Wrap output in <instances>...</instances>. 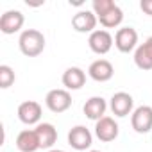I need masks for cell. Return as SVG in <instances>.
I'll use <instances>...</instances> for the list:
<instances>
[{
    "mask_svg": "<svg viewBox=\"0 0 152 152\" xmlns=\"http://www.w3.org/2000/svg\"><path fill=\"white\" fill-rule=\"evenodd\" d=\"M20 52L27 57H38L45 50V36L38 29H25L18 38Z\"/></svg>",
    "mask_w": 152,
    "mask_h": 152,
    "instance_id": "6da1fadb",
    "label": "cell"
},
{
    "mask_svg": "<svg viewBox=\"0 0 152 152\" xmlns=\"http://www.w3.org/2000/svg\"><path fill=\"white\" fill-rule=\"evenodd\" d=\"M45 106L52 111V113H64L72 107V95L68 90L64 88H56L50 90L45 97Z\"/></svg>",
    "mask_w": 152,
    "mask_h": 152,
    "instance_id": "7a4b0ae2",
    "label": "cell"
},
{
    "mask_svg": "<svg viewBox=\"0 0 152 152\" xmlns=\"http://www.w3.org/2000/svg\"><path fill=\"white\" fill-rule=\"evenodd\" d=\"M93 143V134L88 127L84 125H75L68 131V145L73 148V150H90Z\"/></svg>",
    "mask_w": 152,
    "mask_h": 152,
    "instance_id": "3957f363",
    "label": "cell"
},
{
    "mask_svg": "<svg viewBox=\"0 0 152 152\" xmlns=\"http://www.w3.org/2000/svg\"><path fill=\"white\" fill-rule=\"evenodd\" d=\"M113 43H115V39H113L111 32L106 31V29H97V31H93V32L90 34V38H88V45H90L91 52H95V54H99V56L107 54V52L113 48Z\"/></svg>",
    "mask_w": 152,
    "mask_h": 152,
    "instance_id": "277c9868",
    "label": "cell"
},
{
    "mask_svg": "<svg viewBox=\"0 0 152 152\" xmlns=\"http://www.w3.org/2000/svg\"><path fill=\"white\" fill-rule=\"evenodd\" d=\"M109 109L115 116H127V115H132L134 111V99L132 95H129L127 91H116L111 100H109Z\"/></svg>",
    "mask_w": 152,
    "mask_h": 152,
    "instance_id": "5b68a950",
    "label": "cell"
},
{
    "mask_svg": "<svg viewBox=\"0 0 152 152\" xmlns=\"http://www.w3.org/2000/svg\"><path fill=\"white\" fill-rule=\"evenodd\" d=\"M131 125L138 134L152 131V106H138L131 115Z\"/></svg>",
    "mask_w": 152,
    "mask_h": 152,
    "instance_id": "8992f818",
    "label": "cell"
},
{
    "mask_svg": "<svg viewBox=\"0 0 152 152\" xmlns=\"http://www.w3.org/2000/svg\"><path fill=\"white\" fill-rule=\"evenodd\" d=\"M115 47L124 52L129 54L132 50L138 48V32L134 27H120L115 34Z\"/></svg>",
    "mask_w": 152,
    "mask_h": 152,
    "instance_id": "52a82bcc",
    "label": "cell"
},
{
    "mask_svg": "<svg viewBox=\"0 0 152 152\" xmlns=\"http://www.w3.org/2000/svg\"><path fill=\"white\" fill-rule=\"evenodd\" d=\"M41 115H43V109H41V104L36 102V100H25L18 106V118L22 124L25 125H38L41 124Z\"/></svg>",
    "mask_w": 152,
    "mask_h": 152,
    "instance_id": "ba28073f",
    "label": "cell"
},
{
    "mask_svg": "<svg viewBox=\"0 0 152 152\" xmlns=\"http://www.w3.org/2000/svg\"><path fill=\"white\" fill-rule=\"evenodd\" d=\"M97 23H99V18L90 9L77 11L72 16V27H73V31H77V32H90L91 34L93 31H97L95 29Z\"/></svg>",
    "mask_w": 152,
    "mask_h": 152,
    "instance_id": "9c48e42d",
    "label": "cell"
},
{
    "mask_svg": "<svg viewBox=\"0 0 152 152\" xmlns=\"http://www.w3.org/2000/svg\"><path fill=\"white\" fill-rule=\"evenodd\" d=\"M118 132H120V127L111 116H104L99 122H95V136L104 143L115 141L118 138Z\"/></svg>",
    "mask_w": 152,
    "mask_h": 152,
    "instance_id": "30bf717a",
    "label": "cell"
},
{
    "mask_svg": "<svg viewBox=\"0 0 152 152\" xmlns=\"http://www.w3.org/2000/svg\"><path fill=\"white\" fill-rule=\"evenodd\" d=\"M25 23V16L18 9H9L0 16V31L4 34H15L18 32Z\"/></svg>",
    "mask_w": 152,
    "mask_h": 152,
    "instance_id": "8fae6325",
    "label": "cell"
},
{
    "mask_svg": "<svg viewBox=\"0 0 152 152\" xmlns=\"http://www.w3.org/2000/svg\"><path fill=\"white\" fill-rule=\"evenodd\" d=\"M63 86L68 91H75V90H81L86 84V72L79 66H70L63 72Z\"/></svg>",
    "mask_w": 152,
    "mask_h": 152,
    "instance_id": "7c38bea8",
    "label": "cell"
},
{
    "mask_svg": "<svg viewBox=\"0 0 152 152\" xmlns=\"http://www.w3.org/2000/svg\"><path fill=\"white\" fill-rule=\"evenodd\" d=\"M88 75L97 83H107V81L113 79V75H115V66L107 59H97V61H93L90 64Z\"/></svg>",
    "mask_w": 152,
    "mask_h": 152,
    "instance_id": "4fadbf2b",
    "label": "cell"
},
{
    "mask_svg": "<svg viewBox=\"0 0 152 152\" xmlns=\"http://www.w3.org/2000/svg\"><path fill=\"white\" fill-rule=\"evenodd\" d=\"M34 131H36L38 141H39V148L52 150L54 143L57 141V129L48 122H41L34 127Z\"/></svg>",
    "mask_w": 152,
    "mask_h": 152,
    "instance_id": "5bb4252c",
    "label": "cell"
},
{
    "mask_svg": "<svg viewBox=\"0 0 152 152\" xmlns=\"http://www.w3.org/2000/svg\"><path fill=\"white\" fill-rule=\"evenodd\" d=\"M134 64L140 70H152V36L134 50Z\"/></svg>",
    "mask_w": 152,
    "mask_h": 152,
    "instance_id": "9a60e30c",
    "label": "cell"
},
{
    "mask_svg": "<svg viewBox=\"0 0 152 152\" xmlns=\"http://www.w3.org/2000/svg\"><path fill=\"white\" fill-rule=\"evenodd\" d=\"M83 111H84V115H86L90 120L99 122L100 118H104V116H106L107 102H106V99H102V97H90V99L86 100V104H84Z\"/></svg>",
    "mask_w": 152,
    "mask_h": 152,
    "instance_id": "2e32d148",
    "label": "cell"
},
{
    "mask_svg": "<svg viewBox=\"0 0 152 152\" xmlns=\"http://www.w3.org/2000/svg\"><path fill=\"white\" fill-rule=\"evenodd\" d=\"M16 148L20 152H36L39 150V141L34 129H23L16 136Z\"/></svg>",
    "mask_w": 152,
    "mask_h": 152,
    "instance_id": "e0dca14e",
    "label": "cell"
},
{
    "mask_svg": "<svg viewBox=\"0 0 152 152\" xmlns=\"http://www.w3.org/2000/svg\"><path fill=\"white\" fill-rule=\"evenodd\" d=\"M99 18V22H100V25L102 27H106V29H115V27H118L122 22H124V11L120 9V6H113L111 9H107L106 13H102L100 16H97Z\"/></svg>",
    "mask_w": 152,
    "mask_h": 152,
    "instance_id": "ac0fdd59",
    "label": "cell"
},
{
    "mask_svg": "<svg viewBox=\"0 0 152 152\" xmlns=\"http://www.w3.org/2000/svg\"><path fill=\"white\" fill-rule=\"evenodd\" d=\"M15 81H16L15 70L9 64H2V66H0V88L7 90V88H11L15 84Z\"/></svg>",
    "mask_w": 152,
    "mask_h": 152,
    "instance_id": "d6986e66",
    "label": "cell"
},
{
    "mask_svg": "<svg viewBox=\"0 0 152 152\" xmlns=\"http://www.w3.org/2000/svg\"><path fill=\"white\" fill-rule=\"evenodd\" d=\"M140 9H141L145 15L152 16V0H141V2H140Z\"/></svg>",
    "mask_w": 152,
    "mask_h": 152,
    "instance_id": "ffe728a7",
    "label": "cell"
},
{
    "mask_svg": "<svg viewBox=\"0 0 152 152\" xmlns=\"http://www.w3.org/2000/svg\"><path fill=\"white\" fill-rule=\"evenodd\" d=\"M48 152H66V150H59V148H52V150H48Z\"/></svg>",
    "mask_w": 152,
    "mask_h": 152,
    "instance_id": "44dd1931",
    "label": "cell"
},
{
    "mask_svg": "<svg viewBox=\"0 0 152 152\" xmlns=\"http://www.w3.org/2000/svg\"><path fill=\"white\" fill-rule=\"evenodd\" d=\"M88 152H100V150H88Z\"/></svg>",
    "mask_w": 152,
    "mask_h": 152,
    "instance_id": "7402d4cb",
    "label": "cell"
}]
</instances>
